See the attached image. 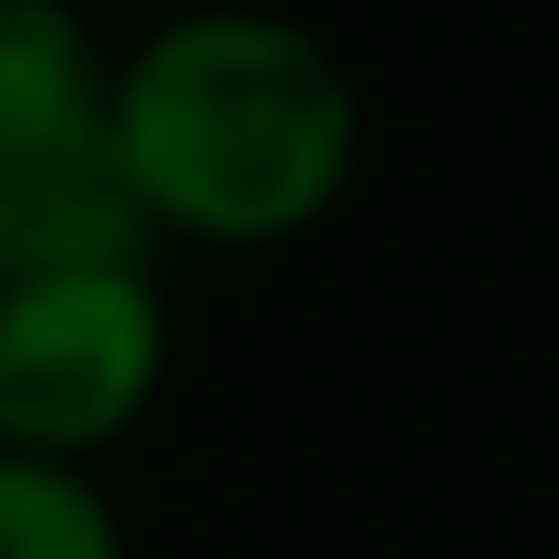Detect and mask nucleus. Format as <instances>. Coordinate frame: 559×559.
<instances>
[{
	"mask_svg": "<svg viewBox=\"0 0 559 559\" xmlns=\"http://www.w3.org/2000/svg\"><path fill=\"white\" fill-rule=\"evenodd\" d=\"M115 32L83 0H0V166L104 156Z\"/></svg>",
	"mask_w": 559,
	"mask_h": 559,
	"instance_id": "3",
	"label": "nucleus"
},
{
	"mask_svg": "<svg viewBox=\"0 0 559 559\" xmlns=\"http://www.w3.org/2000/svg\"><path fill=\"white\" fill-rule=\"evenodd\" d=\"M145 218L124 198L115 156H41L0 166V280L83 270V260H145Z\"/></svg>",
	"mask_w": 559,
	"mask_h": 559,
	"instance_id": "4",
	"label": "nucleus"
},
{
	"mask_svg": "<svg viewBox=\"0 0 559 559\" xmlns=\"http://www.w3.org/2000/svg\"><path fill=\"white\" fill-rule=\"evenodd\" d=\"M177 373V311L145 260L0 280V445L94 466L156 415Z\"/></svg>",
	"mask_w": 559,
	"mask_h": 559,
	"instance_id": "2",
	"label": "nucleus"
},
{
	"mask_svg": "<svg viewBox=\"0 0 559 559\" xmlns=\"http://www.w3.org/2000/svg\"><path fill=\"white\" fill-rule=\"evenodd\" d=\"M0 559H135V539L94 466L0 445Z\"/></svg>",
	"mask_w": 559,
	"mask_h": 559,
	"instance_id": "5",
	"label": "nucleus"
},
{
	"mask_svg": "<svg viewBox=\"0 0 559 559\" xmlns=\"http://www.w3.org/2000/svg\"><path fill=\"white\" fill-rule=\"evenodd\" d=\"M362 73L280 0H177L115 41V156L145 239L290 249L362 177Z\"/></svg>",
	"mask_w": 559,
	"mask_h": 559,
	"instance_id": "1",
	"label": "nucleus"
}]
</instances>
